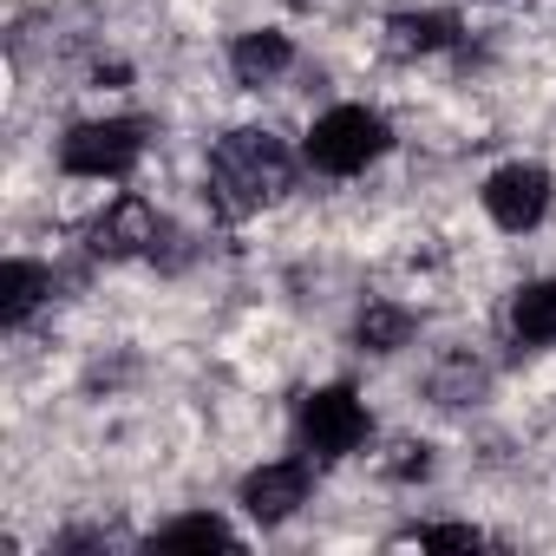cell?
<instances>
[{
	"mask_svg": "<svg viewBox=\"0 0 556 556\" xmlns=\"http://www.w3.org/2000/svg\"><path fill=\"white\" fill-rule=\"evenodd\" d=\"M289 151L275 144L268 131H229L216 151H210V190H216V210L223 216H249L262 203H275L289 190Z\"/></svg>",
	"mask_w": 556,
	"mask_h": 556,
	"instance_id": "obj_1",
	"label": "cell"
},
{
	"mask_svg": "<svg viewBox=\"0 0 556 556\" xmlns=\"http://www.w3.org/2000/svg\"><path fill=\"white\" fill-rule=\"evenodd\" d=\"M380 151H387V118L367 112V105H334V112L315 118V131H308V157H315V170H328V177H354V170H367Z\"/></svg>",
	"mask_w": 556,
	"mask_h": 556,
	"instance_id": "obj_2",
	"label": "cell"
},
{
	"mask_svg": "<svg viewBox=\"0 0 556 556\" xmlns=\"http://www.w3.org/2000/svg\"><path fill=\"white\" fill-rule=\"evenodd\" d=\"M144 157V125L138 118H99V125H73L60 144V164L73 177H125Z\"/></svg>",
	"mask_w": 556,
	"mask_h": 556,
	"instance_id": "obj_3",
	"label": "cell"
},
{
	"mask_svg": "<svg viewBox=\"0 0 556 556\" xmlns=\"http://www.w3.org/2000/svg\"><path fill=\"white\" fill-rule=\"evenodd\" d=\"M302 439H308V452L341 458V452H354V445L367 439V406H361L348 387L308 393V406H302Z\"/></svg>",
	"mask_w": 556,
	"mask_h": 556,
	"instance_id": "obj_4",
	"label": "cell"
},
{
	"mask_svg": "<svg viewBox=\"0 0 556 556\" xmlns=\"http://www.w3.org/2000/svg\"><path fill=\"white\" fill-rule=\"evenodd\" d=\"M484 210H491V223H504V229H536L543 210H549V170H536V164H504V170L484 184Z\"/></svg>",
	"mask_w": 556,
	"mask_h": 556,
	"instance_id": "obj_5",
	"label": "cell"
},
{
	"mask_svg": "<svg viewBox=\"0 0 556 556\" xmlns=\"http://www.w3.org/2000/svg\"><path fill=\"white\" fill-rule=\"evenodd\" d=\"M242 504H249L255 523H282V517H295V504H308V465H302V458H282V465L249 471Z\"/></svg>",
	"mask_w": 556,
	"mask_h": 556,
	"instance_id": "obj_6",
	"label": "cell"
},
{
	"mask_svg": "<svg viewBox=\"0 0 556 556\" xmlns=\"http://www.w3.org/2000/svg\"><path fill=\"white\" fill-rule=\"evenodd\" d=\"M157 242V210L144 203V197H118L105 216H99V229H92V249L99 255H144Z\"/></svg>",
	"mask_w": 556,
	"mask_h": 556,
	"instance_id": "obj_7",
	"label": "cell"
},
{
	"mask_svg": "<svg viewBox=\"0 0 556 556\" xmlns=\"http://www.w3.org/2000/svg\"><path fill=\"white\" fill-rule=\"evenodd\" d=\"M289 60H295V47H289V34H275V27L242 34V40H236V53H229V66H236V79H242V86H268L275 73H289Z\"/></svg>",
	"mask_w": 556,
	"mask_h": 556,
	"instance_id": "obj_8",
	"label": "cell"
},
{
	"mask_svg": "<svg viewBox=\"0 0 556 556\" xmlns=\"http://www.w3.org/2000/svg\"><path fill=\"white\" fill-rule=\"evenodd\" d=\"M452 40H458V21H452V14H393V21H387V47H393L400 60L439 53V47H452Z\"/></svg>",
	"mask_w": 556,
	"mask_h": 556,
	"instance_id": "obj_9",
	"label": "cell"
},
{
	"mask_svg": "<svg viewBox=\"0 0 556 556\" xmlns=\"http://www.w3.org/2000/svg\"><path fill=\"white\" fill-rule=\"evenodd\" d=\"M510 328H517V341L549 348V341H556V282H530V289L510 302Z\"/></svg>",
	"mask_w": 556,
	"mask_h": 556,
	"instance_id": "obj_10",
	"label": "cell"
},
{
	"mask_svg": "<svg viewBox=\"0 0 556 556\" xmlns=\"http://www.w3.org/2000/svg\"><path fill=\"white\" fill-rule=\"evenodd\" d=\"M40 295H47V268H34V262H8V268H0V321H8V328H21L40 308Z\"/></svg>",
	"mask_w": 556,
	"mask_h": 556,
	"instance_id": "obj_11",
	"label": "cell"
},
{
	"mask_svg": "<svg viewBox=\"0 0 556 556\" xmlns=\"http://www.w3.org/2000/svg\"><path fill=\"white\" fill-rule=\"evenodd\" d=\"M413 341V315L406 308H387V302H374L367 315H361V348H374V354H393V348H406Z\"/></svg>",
	"mask_w": 556,
	"mask_h": 556,
	"instance_id": "obj_12",
	"label": "cell"
},
{
	"mask_svg": "<svg viewBox=\"0 0 556 556\" xmlns=\"http://www.w3.org/2000/svg\"><path fill=\"white\" fill-rule=\"evenodd\" d=\"M157 549H229V530L216 517H177L157 530Z\"/></svg>",
	"mask_w": 556,
	"mask_h": 556,
	"instance_id": "obj_13",
	"label": "cell"
},
{
	"mask_svg": "<svg viewBox=\"0 0 556 556\" xmlns=\"http://www.w3.org/2000/svg\"><path fill=\"white\" fill-rule=\"evenodd\" d=\"M413 543H426V549H478L484 536H478L471 523H432V530H419Z\"/></svg>",
	"mask_w": 556,
	"mask_h": 556,
	"instance_id": "obj_14",
	"label": "cell"
},
{
	"mask_svg": "<svg viewBox=\"0 0 556 556\" xmlns=\"http://www.w3.org/2000/svg\"><path fill=\"white\" fill-rule=\"evenodd\" d=\"M439 400L445 406H458V400H471V387H478V367H465V361H452V367H439Z\"/></svg>",
	"mask_w": 556,
	"mask_h": 556,
	"instance_id": "obj_15",
	"label": "cell"
},
{
	"mask_svg": "<svg viewBox=\"0 0 556 556\" xmlns=\"http://www.w3.org/2000/svg\"><path fill=\"white\" fill-rule=\"evenodd\" d=\"M426 465H432V458H426V445H400V458H393V478H413V471L426 478Z\"/></svg>",
	"mask_w": 556,
	"mask_h": 556,
	"instance_id": "obj_16",
	"label": "cell"
}]
</instances>
